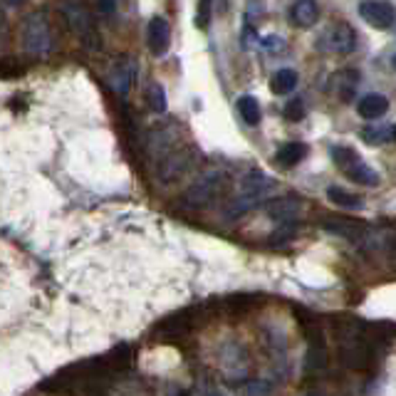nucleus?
<instances>
[{"label": "nucleus", "mask_w": 396, "mask_h": 396, "mask_svg": "<svg viewBox=\"0 0 396 396\" xmlns=\"http://www.w3.org/2000/svg\"><path fill=\"white\" fill-rule=\"evenodd\" d=\"M223 184H226V174H223V171H208V174H203L201 179L186 191L184 196L186 206L191 208L208 206L213 198H218V193L223 191Z\"/></svg>", "instance_id": "nucleus-1"}, {"label": "nucleus", "mask_w": 396, "mask_h": 396, "mask_svg": "<svg viewBox=\"0 0 396 396\" xmlns=\"http://www.w3.org/2000/svg\"><path fill=\"white\" fill-rule=\"evenodd\" d=\"M317 47L322 52H332V54H349L357 47V33L347 22H335L332 27H327L325 33L317 38Z\"/></svg>", "instance_id": "nucleus-2"}, {"label": "nucleus", "mask_w": 396, "mask_h": 396, "mask_svg": "<svg viewBox=\"0 0 396 396\" xmlns=\"http://www.w3.org/2000/svg\"><path fill=\"white\" fill-rule=\"evenodd\" d=\"M65 15H67V20H70L72 30L80 35L82 43L87 45L89 50H97L99 47V35H97V30H94V20L87 13V8L80 6V3H67Z\"/></svg>", "instance_id": "nucleus-3"}, {"label": "nucleus", "mask_w": 396, "mask_h": 396, "mask_svg": "<svg viewBox=\"0 0 396 396\" xmlns=\"http://www.w3.org/2000/svg\"><path fill=\"white\" fill-rule=\"evenodd\" d=\"M359 15L376 30H389L396 22V10L389 0H364L359 3Z\"/></svg>", "instance_id": "nucleus-4"}, {"label": "nucleus", "mask_w": 396, "mask_h": 396, "mask_svg": "<svg viewBox=\"0 0 396 396\" xmlns=\"http://www.w3.org/2000/svg\"><path fill=\"white\" fill-rule=\"evenodd\" d=\"M25 47L33 54H45L50 50V27L43 15H30L25 22Z\"/></svg>", "instance_id": "nucleus-5"}, {"label": "nucleus", "mask_w": 396, "mask_h": 396, "mask_svg": "<svg viewBox=\"0 0 396 396\" xmlns=\"http://www.w3.org/2000/svg\"><path fill=\"white\" fill-rule=\"evenodd\" d=\"M191 168V152L189 149H179V152H171L163 156V161L159 163V179L163 184H171V181L181 179Z\"/></svg>", "instance_id": "nucleus-6"}, {"label": "nucleus", "mask_w": 396, "mask_h": 396, "mask_svg": "<svg viewBox=\"0 0 396 396\" xmlns=\"http://www.w3.org/2000/svg\"><path fill=\"white\" fill-rule=\"evenodd\" d=\"M147 43H149V50H152V54H156V57L166 54L168 45H171V27H168L166 17L156 15V17H152V20H149Z\"/></svg>", "instance_id": "nucleus-7"}, {"label": "nucleus", "mask_w": 396, "mask_h": 396, "mask_svg": "<svg viewBox=\"0 0 396 396\" xmlns=\"http://www.w3.org/2000/svg\"><path fill=\"white\" fill-rule=\"evenodd\" d=\"M307 339H309V344H307L305 369H307V374H317V372L325 369V364H327V342L317 330H309Z\"/></svg>", "instance_id": "nucleus-8"}, {"label": "nucleus", "mask_w": 396, "mask_h": 396, "mask_svg": "<svg viewBox=\"0 0 396 396\" xmlns=\"http://www.w3.org/2000/svg\"><path fill=\"white\" fill-rule=\"evenodd\" d=\"M134 77H136V65L129 60H122V62H115V67L109 70L107 82L117 94L124 97V94L131 89V85H134Z\"/></svg>", "instance_id": "nucleus-9"}, {"label": "nucleus", "mask_w": 396, "mask_h": 396, "mask_svg": "<svg viewBox=\"0 0 396 396\" xmlns=\"http://www.w3.org/2000/svg\"><path fill=\"white\" fill-rule=\"evenodd\" d=\"M265 211L267 216L277 223H295L300 211H302V206H300L298 198H288V196H285V198H272V201H267Z\"/></svg>", "instance_id": "nucleus-10"}, {"label": "nucleus", "mask_w": 396, "mask_h": 396, "mask_svg": "<svg viewBox=\"0 0 396 396\" xmlns=\"http://www.w3.org/2000/svg\"><path fill=\"white\" fill-rule=\"evenodd\" d=\"M270 189H275V179L265 176L263 171H250L240 181V196H253V198H263Z\"/></svg>", "instance_id": "nucleus-11"}, {"label": "nucleus", "mask_w": 396, "mask_h": 396, "mask_svg": "<svg viewBox=\"0 0 396 396\" xmlns=\"http://www.w3.org/2000/svg\"><path fill=\"white\" fill-rule=\"evenodd\" d=\"M342 171L349 181H354V184H359V186H372V189L379 186V174H376L369 163H364L359 156L354 159V161H349Z\"/></svg>", "instance_id": "nucleus-12"}, {"label": "nucleus", "mask_w": 396, "mask_h": 396, "mask_svg": "<svg viewBox=\"0 0 396 396\" xmlns=\"http://www.w3.org/2000/svg\"><path fill=\"white\" fill-rule=\"evenodd\" d=\"M357 112L362 119H379L389 112V99L384 94H367V97L359 99Z\"/></svg>", "instance_id": "nucleus-13"}, {"label": "nucleus", "mask_w": 396, "mask_h": 396, "mask_svg": "<svg viewBox=\"0 0 396 396\" xmlns=\"http://www.w3.org/2000/svg\"><path fill=\"white\" fill-rule=\"evenodd\" d=\"M290 17L298 27H312L320 20V6L315 0H298L293 10H290Z\"/></svg>", "instance_id": "nucleus-14"}, {"label": "nucleus", "mask_w": 396, "mask_h": 396, "mask_svg": "<svg viewBox=\"0 0 396 396\" xmlns=\"http://www.w3.org/2000/svg\"><path fill=\"white\" fill-rule=\"evenodd\" d=\"M307 156V144L302 141H290V144H282L275 154V161L280 166H298L302 159Z\"/></svg>", "instance_id": "nucleus-15"}, {"label": "nucleus", "mask_w": 396, "mask_h": 396, "mask_svg": "<svg viewBox=\"0 0 396 396\" xmlns=\"http://www.w3.org/2000/svg\"><path fill=\"white\" fill-rule=\"evenodd\" d=\"M327 198H330L335 206L349 208V211H359V208H364V198H362V196L349 193V191L339 189V186H330V189H327Z\"/></svg>", "instance_id": "nucleus-16"}, {"label": "nucleus", "mask_w": 396, "mask_h": 396, "mask_svg": "<svg viewBox=\"0 0 396 396\" xmlns=\"http://www.w3.org/2000/svg\"><path fill=\"white\" fill-rule=\"evenodd\" d=\"M357 80H359L357 72L344 70V72H339V75L332 77V89L339 94V99H342V102H347V99L354 94V89H357Z\"/></svg>", "instance_id": "nucleus-17"}, {"label": "nucleus", "mask_w": 396, "mask_h": 396, "mask_svg": "<svg viewBox=\"0 0 396 396\" xmlns=\"http://www.w3.org/2000/svg\"><path fill=\"white\" fill-rule=\"evenodd\" d=\"M295 87H298V72L290 70V67H282V70H277L272 75L270 89L275 94H290Z\"/></svg>", "instance_id": "nucleus-18"}, {"label": "nucleus", "mask_w": 396, "mask_h": 396, "mask_svg": "<svg viewBox=\"0 0 396 396\" xmlns=\"http://www.w3.org/2000/svg\"><path fill=\"white\" fill-rule=\"evenodd\" d=\"M238 112L240 117H243L245 124L250 126H258L261 124V104H258L256 97H250V94H243V97L238 99Z\"/></svg>", "instance_id": "nucleus-19"}, {"label": "nucleus", "mask_w": 396, "mask_h": 396, "mask_svg": "<svg viewBox=\"0 0 396 396\" xmlns=\"http://www.w3.org/2000/svg\"><path fill=\"white\" fill-rule=\"evenodd\" d=\"M147 102L154 112H166V92H163V87L159 82H152L147 87Z\"/></svg>", "instance_id": "nucleus-20"}, {"label": "nucleus", "mask_w": 396, "mask_h": 396, "mask_svg": "<svg viewBox=\"0 0 396 396\" xmlns=\"http://www.w3.org/2000/svg\"><path fill=\"white\" fill-rule=\"evenodd\" d=\"M325 228L330 230V233H339L344 235V238H357V235H362V230H359V226H354V223H342V221H327Z\"/></svg>", "instance_id": "nucleus-21"}, {"label": "nucleus", "mask_w": 396, "mask_h": 396, "mask_svg": "<svg viewBox=\"0 0 396 396\" xmlns=\"http://www.w3.org/2000/svg\"><path fill=\"white\" fill-rule=\"evenodd\" d=\"M330 154H332V159H335V163L339 168H344L349 161H354V159L359 156V154L354 152V149H349V147H332Z\"/></svg>", "instance_id": "nucleus-22"}, {"label": "nucleus", "mask_w": 396, "mask_h": 396, "mask_svg": "<svg viewBox=\"0 0 396 396\" xmlns=\"http://www.w3.org/2000/svg\"><path fill=\"white\" fill-rule=\"evenodd\" d=\"M305 115H307V112H305V102H302V99H293V102L285 104V119L302 122Z\"/></svg>", "instance_id": "nucleus-23"}, {"label": "nucleus", "mask_w": 396, "mask_h": 396, "mask_svg": "<svg viewBox=\"0 0 396 396\" xmlns=\"http://www.w3.org/2000/svg\"><path fill=\"white\" fill-rule=\"evenodd\" d=\"M389 129H364L362 131V139L369 141V144H374V147H379V144H384L386 139H389Z\"/></svg>", "instance_id": "nucleus-24"}, {"label": "nucleus", "mask_w": 396, "mask_h": 396, "mask_svg": "<svg viewBox=\"0 0 396 396\" xmlns=\"http://www.w3.org/2000/svg\"><path fill=\"white\" fill-rule=\"evenodd\" d=\"M295 230H298V223H282V228H277V233L270 235V243H282V240H288L295 235Z\"/></svg>", "instance_id": "nucleus-25"}, {"label": "nucleus", "mask_w": 396, "mask_h": 396, "mask_svg": "<svg viewBox=\"0 0 396 396\" xmlns=\"http://www.w3.org/2000/svg\"><path fill=\"white\" fill-rule=\"evenodd\" d=\"M211 3L213 0H198V15H196L198 27H208V22H211Z\"/></svg>", "instance_id": "nucleus-26"}, {"label": "nucleus", "mask_w": 396, "mask_h": 396, "mask_svg": "<svg viewBox=\"0 0 396 396\" xmlns=\"http://www.w3.org/2000/svg\"><path fill=\"white\" fill-rule=\"evenodd\" d=\"M248 396H267L270 394V384L267 381H253V384H248V391H245Z\"/></svg>", "instance_id": "nucleus-27"}, {"label": "nucleus", "mask_w": 396, "mask_h": 396, "mask_svg": "<svg viewBox=\"0 0 396 396\" xmlns=\"http://www.w3.org/2000/svg\"><path fill=\"white\" fill-rule=\"evenodd\" d=\"M263 45H265L267 52H282V50H285V40L277 38V35H272V38H265V40H263Z\"/></svg>", "instance_id": "nucleus-28"}, {"label": "nucleus", "mask_w": 396, "mask_h": 396, "mask_svg": "<svg viewBox=\"0 0 396 396\" xmlns=\"http://www.w3.org/2000/svg\"><path fill=\"white\" fill-rule=\"evenodd\" d=\"M99 8H102L104 15H112L117 10V0H99Z\"/></svg>", "instance_id": "nucleus-29"}, {"label": "nucleus", "mask_w": 396, "mask_h": 396, "mask_svg": "<svg viewBox=\"0 0 396 396\" xmlns=\"http://www.w3.org/2000/svg\"><path fill=\"white\" fill-rule=\"evenodd\" d=\"M391 250H394V256H396V235H394V240H391Z\"/></svg>", "instance_id": "nucleus-30"}, {"label": "nucleus", "mask_w": 396, "mask_h": 396, "mask_svg": "<svg viewBox=\"0 0 396 396\" xmlns=\"http://www.w3.org/2000/svg\"><path fill=\"white\" fill-rule=\"evenodd\" d=\"M391 65H394V70H396V54H394V60H391Z\"/></svg>", "instance_id": "nucleus-31"}, {"label": "nucleus", "mask_w": 396, "mask_h": 396, "mask_svg": "<svg viewBox=\"0 0 396 396\" xmlns=\"http://www.w3.org/2000/svg\"><path fill=\"white\" fill-rule=\"evenodd\" d=\"M10 3H20V0H10Z\"/></svg>", "instance_id": "nucleus-32"}, {"label": "nucleus", "mask_w": 396, "mask_h": 396, "mask_svg": "<svg viewBox=\"0 0 396 396\" xmlns=\"http://www.w3.org/2000/svg\"><path fill=\"white\" fill-rule=\"evenodd\" d=\"M307 396H315V394H307Z\"/></svg>", "instance_id": "nucleus-33"}, {"label": "nucleus", "mask_w": 396, "mask_h": 396, "mask_svg": "<svg viewBox=\"0 0 396 396\" xmlns=\"http://www.w3.org/2000/svg\"><path fill=\"white\" fill-rule=\"evenodd\" d=\"M211 396H218V394H211Z\"/></svg>", "instance_id": "nucleus-34"}, {"label": "nucleus", "mask_w": 396, "mask_h": 396, "mask_svg": "<svg viewBox=\"0 0 396 396\" xmlns=\"http://www.w3.org/2000/svg\"><path fill=\"white\" fill-rule=\"evenodd\" d=\"M394 136H396V129H394Z\"/></svg>", "instance_id": "nucleus-35"}]
</instances>
